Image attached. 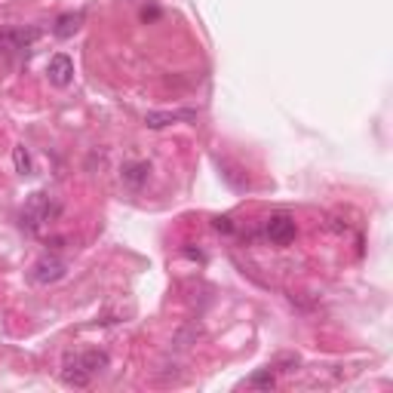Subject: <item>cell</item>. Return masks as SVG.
Here are the masks:
<instances>
[{
	"label": "cell",
	"mask_w": 393,
	"mask_h": 393,
	"mask_svg": "<svg viewBox=\"0 0 393 393\" xmlns=\"http://www.w3.org/2000/svg\"><path fill=\"white\" fill-rule=\"evenodd\" d=\"M68 273V262L58 255H40L34 264H31L28 271V280L34 283V286H53Z\"/></svg>",
	"instance_id": "cell-1"
},
{
	"label": "cell",
	"mask_w": 393,
	"mask_h": 393,
	"mask_svg": "<svg viewBox=\"0 0 393 393\" xmlns=\"http://www.w3.org/2000/svg\"><path fill=\"white\" fill-rule=\"evenodd\" d=\"M58 215V203L49 194H31L28 206L22 212V224H28V231H37L40 224L53 221Z\"/></svg>",
	"instance_id": "cell-2"
},
{
	"label": "cell",
	"mask_w": 393,
	"mask_h": 393,
	"mask_svg": "<svg viewBox=\"0 0 393 393\" xmlns=\"http://www.w3.org/2000/svg\"><path fill=\"white\" fill-rule=\"evenodd\" d=\"M40 37V31L37 28H4L0 31V58H13V56H19L25 53L34 40Z\"/></svg>",
	"instance_id": "cell-3"
},
{
	"label": "cell",
	"mask_w": 393,
	"mask_h": 393,
	"mask_svg": "<svg viewBox=\"0 0 393 393\" xmlns=\"http://www.w3.org/2000/svg\"><path fill=\"white\" fill-rule=\"evenodd\" d=\"M264 233H267V240H271V243H277V246H289L292 240H295L298 228H295V221H292L289 215H271V219H267Z\"/></svg>",
	"instance_id": "cell-4"
},
{
	"label": "cell",
	"mask_w": 393,
	"mask_h": 393,
	"mask_svg": "<svg viewBox=\"0 0 393 393\" xmlns=\"http://www.w3.org/2000/svg\"><path fill=\"white\" fill-rule=\"evenodd\" d=\"M46 74H49V83H53V86H68V83L74 80V62L65 53H58V56L49 58Z\"/></svg>",
	"instance_id": "cell-5"
},
{
	"label": "cell",
	"mask_w": 393,
	"mask_h": 393,
	"mask_svg": "<svg viewBox=\"0 0 393 393\" xmlns=\"http://www.w3.org/2000/svg\"><path fill=\"white\" fill-rule=\"evenodd\" d=\"M179 120H197V111H148L145 114V123L150 129H163V127H172Z\"/></svg>",
	"instance_id": "cell-6"
},
{
	"label": "cell",
	"mask_w": 393,
	"mask_h": 393,
	"mask_svg": "<svg viewBox=\"0 0 393 393\" xmlns=\"http://www.w3.org/2000/svg\"><path fill=\"white\" fill-rule=\"evenodd\" d=\"M62 381L68 384V387H86V384L93 381V375L77 363V356H68L65 359V369H62Z\"/></svg>",
	"instance_id": "cell-7"
},
{
	"label": "cell",
	"mask_w": 393,
	"mask_h": 393,
	"mask_svg": "<svg viewBox=\"0 0 393 393\" xmlns=\"http://www.w3.org/2000/svg\"><path fill=\"white\" fill-rule=\"evenodd\" d=\"M80 22H83L80 13H62V15L56 19V25H53V34L62 37V40H65V37H74V34L80 31Z\"/></svg>",
	"instance_id": "cell-8"
},
{
	"label": "cell",
	"mask_w": 393,
	"mask_h": 393,
	"mask_svg": "<svg viewBox=\"0 0 393 393\" xmlns=\"http://www.w3.org/2000/svg\"><path fill=\"white\" fill-rule=\"evenodd\" d=\"M148 175H150V166L141 163V160H132V163L123 166V181H127L129 188H136V191L148 181Z\"/></svg>",
	"instance_id": "cell-9"
},
{
	"label": "cell",
	"mask_w": 393,
	"mask_h": 393,
	"mask_svg": "<svg viewBox=\"0 0 393 393\" xmlns=\"http://www.w3.org/2000/svg\"><path fill=\"white\" fill-rule=\"evenodd\" d=\"M77 363L96 378L98 372H105V369H108V363H111V359H108L105 350H86V354H80V356H77Z\"/></svg>",
	"instance_id": "cell-10"
},
{
	"label": "cell",
	"mask_w": 393,
	"mask_h": 393,
	"mask_svg": "<svg viewBox=\"0 0 393 393\" xmlns=\"http://www.w3.org/2000/svg\"><path fill=\"white\" fill-rule=\"evenodd\" d=\"M13 163H15V172H19V175L31 172V157H28V150H25V145L13 148Z\"/></svg>",
	"instance_id": "cell-11"
},
{
	"label": "cell",
	"mask_w": 393,
	"mask_h": 393,
	"mask_svg": "<svg viewBox=\"0 0 393 393\" xmlns=\"http://www.w3.org/2000/svg\"><path fill=\"white\" fill-rule=\"evenodd\" d=\"M277 384V378H273V372L271 369H264V372H258L249 378V387H273Z\"/></svg>",
	"instance_id": "cell-12"
},
{
	"label": "cell",
	"mask_w": 393,
	"mask_h": 393,
	"mask_svg": "<svg viewBox=\"0 0 393 393\" xmlns=\"http://www.w3.org/2000/svg\"><path fill=\"white\" fill-rule=\"evenodd\" d=\"M215 228H219V231H231V219H215Z\"/></svg>",
	"instance_id": "cell-13"
}]
</instances>
